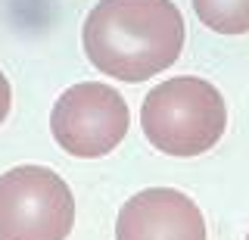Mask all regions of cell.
Wrapping results in <instances>:
<instances>
[{
	"label": "cell",
	"mask_w": 249,
	"mask_h": 240,
	"mask_svg": "<svg viewBox=\"0 0 249 240\" xmlns=\"http://www.w3.org/2000/svg\"><path fill=\"white\" fill-rule=\"evenodd\" d=\"M190 3L202 25L218 35L249 32V0H190Z\"/></svg>",
	"instance_id": "6"
},
{
	"label": "cell",
	"mask_w": 249,
	"mask_h": 240,
	"mask_svg": "<svg viewBox=\"0 0 249 240\" xmlns=\"http://www.w3.org/2000/svg\"><path fill=\"white\" fill-rule=\"evenodd\" d=\"M75 197L47 166H16L0 175V240H66Z\"/></svg>",
	"instance_id": "3"
},
{
	"label": "cell",
	"mask_w": 249,
	"mask_h": 240,
	"mask_svg": "<svg viewBox=\"0 0 249 240\" xmlns=\"http://www.w3.org/2000/svg\"><path fill=\"white\" fill-rule=\"evenodd\" d=\"M81 44L93 69L137 84L175 66L184 16L171 0H100L84 19Z\"/></svg>",
	"instance_id": "1"
},
{
	"label": "cell",
	"mask_w": 249,
	"mask_h": 240,
	"mask_svg": "<svg viewBox=\"0 0 249 240\" xmlns=\"http://www.w3.org/2000/svg\"><path fill=\"white\" fill-rule=\"evenodd\" d=\"M115 240H206V219L187 193L146 187L119 209Z\"/></svg>",
	"instance_id": "5"
},
{
	"label": "cell",
	"mask_w": 249,
	"mask_h": 240,
	"mask_svg": "<svg viewBox=\"0 0 249 240\" xmlns=\"http://www.w3.org/2000/svg\"><path fill=\"white\" fill-rule=\"evenodd\" d=\"M143 137L168 156H199L228 128V103L212 81L178 75L156 84L140 106Z\"/></svg>",
	"instance_id": "2"
},
{
	"label": "cell",
	"mask_w": 249,
	"mask_h": 240,
	"mask_svg": "<svg viewBox=\"0 0 249 240\" xmlns=\"http://www.w3.org/2000/svg\"><path fill=\"white\" fill-rule=\"evenodd\" d=\"M10 103H13V91H10V81H6V75L0 72V122L10 115Z\"/></svg>",
	"instance_id": "7"
},
{
	"label": "cell",
	"mask_w": 249,
	"mask_h": 240,
	"mask_svg": "<svg viewBox=\"0 0 249 240\" xmlns=\"http://www.w3.org/2000/svg\"><path fill=\"white\" fill-rule=\"evenodd\" d=\"M131 112L124 97L103 81H78L53 103L50 131L66 153L78 159H97L124 141Z\"/></svg>",
	"instance_id": "4"
},
{
	"label": "cell",
	"mask_w": 249,
	"mask_h": 240,
	"mask_svg": "<svg viewBox=\"0 0 249 240\" xmlns=\"http://www.w3.org/2000/svg\"><path fill=\"white\" fill-rule=\"evenodd\" d=\"M246 240H249V234H246Z\"/></svg>",
	"instance_id": "8"
}]
</instances>
